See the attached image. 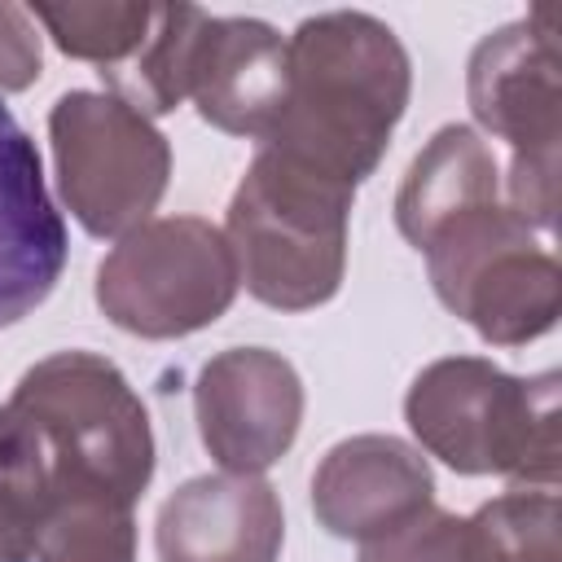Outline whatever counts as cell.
<instances>
[{
	"label": "cell",
	"instance_id": "cell-1",
	"mask_svg": "<svg viewBox=\"0 0 562 562\" xmlns=\"http://www.w3.org/2000/svg\"><path fill=\"white\" fill-rule=\"evenodd\" d=\"M154 465L149 408L110 356L53 351L0 404V509L26 527L31 544L57 514L136 509Z\"/></svg>",
	"mask_w": 562,
	"mask_h": 562
},
{
	"label": "cell",
	"instance_id": "cell-2",
	"mask_svg": "<svg viewBox=\"0 0 562 562\" xmlns=\"http://www.w3.org/2000/svg\"><path fill=\"white\" fill-rule=\"evenodd\" d=\"M285 101L259 149L360 189L408 110V48L382 18L329 9L285 35Z\"/></svg>",
	"mask_w": 562,
	"mask_h": 562
},
{
	"label": "cell",
	"instance_id": "cell-3",
	"mask_svg": "<svg viewBox=\"0 0 562 562\" xmlns=\"http://www.w3.org/2000/svg\"><path fill=\"white\" fill-rule=\"evenodd\" d=\"M404 422L426 457L457 474H496L514 492L558 487V373L514 378L483 356L430 360L408 395Z\"/></svg>",
	"mask_w": 562,
	"mask_h": 562
},
{
	"label": "cell",
	"instance_id": "cell-4",
	"mask_svg": "<svg viewBox=\"0 0 562 562\" xmlns=\"http://www.w3.org/2000/svg\"><path fill=\"white\" fill-rule=\"evenodd\" d=\"M356 189L272 149H255L224 215L237 281L272 312L325 307L347 277Z\"/></svg>",
	"mask_w": 562,
	"mask_h": 562
},
{
	"label": "cell",
	"instance_id": "cell-5",
	"mask_svg": "<svg viewBox=\"0 0 562 562\" xmlns=\"http://www.w3.org/2000/svg\"><path fill=\"white\" fill-rule=\"evenodd\" d=\"M237 259L220 224L202 215H158L114 241L97 263L92 299L101 316L136 338L167 342L215 325L237 299Z\"/></svg>",
	"mask_w": 562,
	"mask_h": 562
},
{
	"label": "cell",
	"instance_id": "cell-6",
	"mask_svg": "<svg viewBox=\"0 0 562 562\" xmlns=\"http://www.w3.org/2000/svg\"><path fill=\"white\" fill-rule=\"evenodd\" d=\"M48 145L57 193L83 233L119 241L154 220L171 180V145L149 114L110 88H70L48 110Z\"/></svg>",
	"mask_w": 562,
	"mask_h": 562
},
{
	"label": "cell",
	"instance_id": "cell-7",
	"mask_svg": "<svg viewBox=\"0 0 562 562\" xmlns=\"http://www.w3.org/2000/svg\"><path fill=\"white\" fill-rule=\"evenodd\" d=\"M422 255L435 299L487 347H527L562 316L558 255L505 202L465 215Z\"/></svg>",
	"mask_w": 562,
	"mask_h": 562
},
{
	"label": "cell",
	"instance_id": "cell-8",
	"mask_svg": "<svg viewBox=\"0 0 562 562\" xmlns=\"http://www.w3.org/2000/svg\"><path fill=\"white\" fill-rule=\"evenodd\" d=\"M303 378L272 347H224L193 382V422L211 461L228 474H263L303 426Z\"/></svg>",
	"mask_w": 562,
	"mask_h": 562
},
{
	"label": "cell",
	"instance_id": "cell-9",
	"mask_svg": "<svg viewBox=\"0 0 562 562\" xmlns=\"http://www.w3.org/2000/svg\"><path fill=\"white\" fill-rule=\"evenodd\" d=\"M465 101L474 123L505 140L509 158H553L562 145L558 26L540 4L518 22L487 31L465 61Z\"/></svg>",
	"mask_w": 562,
	"mask_h": 562
},
{
	"label": "cell",
	"instance_id": "cell-10",
	"mask_svg": "<svg viewBox=\"0 0 562 562\" xmlns=\"http://www.w3.org/2000/svg\"><path fill=\"white\" fill-rule=\"evenodd\" d=\"M435 505V470L426 452L400 435L338 439L312 474V514L338 536L369 544Z\"/></svg>",
	"mask_w": 562,
	"mask_h": 562
},
{
	"label": "cell",
	"instance_id": "cell-11",
	"mask_svg": "<svg viewBox=\"0 0 562 562\" xmlns=\"http://www.w3.org/2000/svg\"><path fill=\"white\" fill-rule=\"evenodd\" d=\"M70 259L66 220L44 184V158L0 101V329L26 321Z\"/></svg>",
	"mask_w": 562,
	"mask_h": 562
},
{
	"label": "cell",
	"instance_id": "cell-12",
	"mask_svg": "<svg viewBox=\"0 0 562 562\" xmlns=\"http://www.w3.org/2000/svg\"><path fill=\"white\" fill-rule=\"evenodd\" d=\"M285 544V509L263 474L184 479L154 522L158 562H277Z\"/></svg>",
	"mask_w": 562,
	"mask_h": 562
},
{
	"label": "cell",
	"instance_id": "cell-13",
	"mask_svg": "<svg viewBox=\"0 0 562 562\" xmlns=\"http://www.w3.org/2000/svg\"><path fill=\"white\" fill-rule=\"evenodd\" d=\"M285 35L263 18L206 13L189 57V101L202 123L263 140L285 101Z\"/></svg>",
	"mask_w": 562,
	"mask_h": 562
},
{
	"label": "cell",
	"instance_id": "cell-14",
	"mask_svg": "<svg viewBox=\"0 0 562 562\" xmlns=\"http://www.w3.org/2000/svg\"><path fill=\"white\" fill-rule=\"evenodd\" d=\"M501 202V167L492 145L470 123H443L408 162L395 193V228L413 250L474 211Z\"/></svg>",
	"mask_w": 562,
	"mask_h": 562
},
{
	"label": "cell",
	"instance_id": "cell-15",
	"mask_svg": "<svg viewBox=\"0 0 562 562\" xmlns=\"http://www.w3.org/2000/svg\"><path fill=\"white\" fill-rule=\"evenodd\" d=\"M35 26L48 31V40L75 57L92 61L101 79L119 75L149 40L158 9L154 4H31Z\"/></svg>",
	"mask_w": 562,
	"mask_h": 562
},
{
	"label": "cell",
	"instance_id": "cell-16",
	"mask_svg": "<svg viewBox=\"0 0 562 562\" xmlns=\"http://www.w3.org/2000/svg\"><path fill=\"white\" fill-rule=\"evenodd\" d=\"M35 562H136V509L57 514L35 536Z\"/></svg>",
	"mask_w": 562,
	"mask_h": 562
},
{
	"label": "cell",
	"instance_id": "cell-17",
	"mask_svg": "<svg viewBox=\"0 0 562 562\" xmlns=\"http://www.w3.org/2000/svg\"><path fill=\"white\" fill-rule=\"evenodd\" d=\"M44 75V40L31 9L0 0V97L26 92Z\"/></svg>",
	"mask_w": 562,
	"mask_h": 562
},
{
	"label": "cell",
	"instance_id": "cell-18",
	"mask_svg": "<svg viewBox=\"0 0 562 562\" xmlns=\"http://www.w3.org/2000/svg\"><path fill=\"white\" fill-rule=\"evenodd\" d=\"M0 562H35V544L9 509H0Z\"/></svg>",
	"mask_w": 562,
	"mask_h": 562
}]
</instances>
